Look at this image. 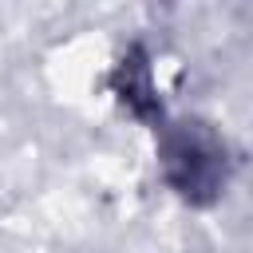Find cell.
Wrapping results in <instances>:
<instances>
[{
	"label": "cell",
	"mask_w": 253,
	"mask_h": 253,
	"mask_svg": "<svg viewBox=\"0 0 253 253\" xmlns=\"http://www.w3.org/2000/svg\"><path fill=\"white\" fill-rule=\"evenodd\" d=\"M162 182L194 210H210L225 198L233 178V154L225 134L202 115H158L150 123Z\"/></svg>",
	"instance_id": "cell-1"
}]
</instances>
